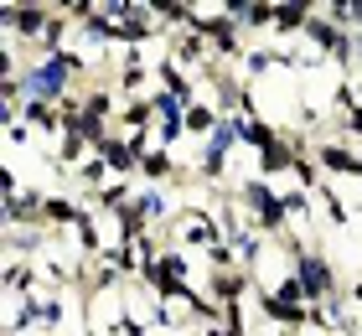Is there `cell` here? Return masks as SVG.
I'll use <instances>...</instances> for the list:
<instances>
[{"label":"cell","mask_w":362,"mask_h":336,"mask_svg":"<svg viewBox=\"0 0 362 336\" xmlns=\"http://www.w3.org/2000/svg\"><path fill=\"white\" fill-rule=\"evenodd\" d=\"M233 197H238V207H243V217L264 233V238L274 243L279 233L290 228V212H285V197L274 192V181H264V176H249L243 187H233Z\"/></svg>","instance_id":"1"},{"label":"cell","mask_w":362,"mask_h":336,"mask_svg":"<svg viewBox=\"0 0 362 336\" xmlns=\"http://www.w3.org/2000/svg\"><path fill=\"white\" fill-rule=\"evenodd\" d=\"M290 269L300 274V284H305V300H310V306H321V300H341L337 264L326 259V254H316V248H310V254H305V259H295Z\"/></svg>","instance_id":"2"},{"label":"cell","mask_w":362,"mask_h":336,"mask_svg":"<svg viewBox=\"0 0 362 336\" xmlns=\"http://www.w3.org/2000/svg\"><path fill=\"white\" fill-rule=\"evenodd\" d=\"M62 315H68V306H62V295H31V300H16L11 311V331H52L62 326Z\"/></svg>","instance_id":"3"},{"label":"cell","mask_w":362,"mask_h":336,"mask_svg":"<svg viewBox=\"0 0 362 336\" xmlns=\"http://www.w3.org/2000/svg\"><path fill=\"white\" fill-rule=\"evenodd\" d=\"M202 290L218 300V306H243V295L254 290V274H249V269H207Z\"/></svg>","instance_id":"4"},{"label":"cell","mask_w":362,"mask_h":336,"mask_svg":"<svg viewBox=\"0 0 362 336\" xmlns=\"http://www.w3.org/2000/svg\"><path fill=\"white\" fill-rule=\"evenodd\" d=\"M140 187H181V161L166 145H156V150L140 156Z\"/></svg>","instance_id":"5"},{"label":"cell","mask_w":362,"mask_h":336,"mask_svg":"<svg viewBox=\"0 0 362 336\" xmlns=\"http://www.w3.org/2000/svg\"><path fill=\"white\" fill-rule=\"evenodd\" d=\"M316 166L332 176H357V150L352 140H341V134H321L316 140Z\"/></svg>","instance_id":"6"},{"label":"cell","mask_w":362,"mask_h":336,"mask_svg":"<svg viewBox=\"0 0 362 336\" xmlns=\"http://www.w3.org/2000/svg\"><path fill=\"white\" fill-rule=\"evenodd\" d=\"M0 284H6V295H21V300H31V295L47 290L37 259H6V274H0Z\"/></svg>","instance_id":"7"},{"label":"cell","mask_w":362,"mask_h":336,"mask_svg":"<svg viewBox=\"0 0 362 336\" xmlns=\"http://www.w3.org/2000/svg\"><path fill=\"white\" fill-rule=\"evenodd\" d=\"M310 21H316L310 0H274V37H305Z\"/></svg>","instance_id":"8"},{"label":"cell","mask_w":362,"mask_h":336,"mask_svg":"<svg viewBox=\"0 0 362 336\" xmlns=\"http://www.w3.org/2000/svg\"><path fill=\"white\" fill-rule=\"evenodd\" d=\"M151 67H156V88L176 93L181 104H197V78L187 73V67H176L171 57H160V62H151Z\"/></svg>","instance_id":"9"},{"label":"cell","mask_w":362,"mask_h":336,"mask_svg":"<svg viewBox=\"0 0 362 336\" xmlns=\"http://www.w3.org/2000/svg\"><path fill=\"white\" fill-rule=\"evenodd\" d=\"M114 129H119V134H156V104H151V93H145V98H124Z\"/></svg>","instance_id":"10"},{"label":"cell","mask_w":362,"mask_h":336,"mask_svg":"<svg viewBox=\"0 0 362 336\" xmlns=\"http://www.w3.org/2000/svg\"><path fill=\"white\" fill-rule=\"evenodd\" d=\"M228 16H238V26L243 31H274V0H228L223 6Z\"/></svg>","instance_id":"11"},{"label":"cell","mask_w":362,"mask_h":336,"mask_svg":"<svg viewBox=\"0 0 362 336\" xmlns=\"http://www.w3.org/2000/svg\"><path fill=\"white\" fill-rule=\"evenodd\" d=\"M295 150H290V140H285V129H279V140L269 145V150H259V176L264 181H274V176H295Z\"/></svg>","instance_id":"12"},{"label":"cell","mask_w":362,"mask_h":336,"mask_svg":"<svg viewBox=\"0 0 362 336\" xmlns=\"http://www.w3.org/2000/svg\"><path fill=\"white\" fill-rule=\"evenodd\" d=\"M151 6H156V21L166 26L171 37H176V31H192V21L202 16L197 6H187V0H151Z\"/></svg>","instance_id":"13"},{"label":"cell","mask_w":362,"mask_h":336,"mask_svg":"<svg viewBox=\"0 0 362 336\" xmlns=\"http://www.w3.org/2000/svg\"><path fill=\"white\" fill-rule=\"evenodd\" d=\"M238 140H243V150H269L274 140H279V124H269V120H238Z\"/></svg>","instance_id":"14"},{"label":"cell","mask_w":362,"mask_h":336,"mask_svg":"<svg viewBox=\"0 0 362 336\" xmlns=\"http://www.w3.org/2000/svg\"><path fill=\"white\" fill-rule=\"evenodd\" d=\"M223 124V114H218V104H202V98H197V104L187 109V134H197V145L202 140H212V129Z\"/></svg>","instance_id":"15"},{"label":"cell","mask_w":362,"mask_h":336,"mask_svg":"<svg viewBox=\"0 0 362 336\" xmlns=\"http://www.w3.org/2000/svg\"><path fill=\"white\" fill-rule=\"evenodd\" d=\"M316 207H321V217H326L332 228H347V223H352V207H347V202H341V197L332 192V181H326V187L316 192Z\"/></svg>","instance_id":"16"},{"label":"cell","mask_w":362,"mask_h":336,"mask_svg":"<svg viewBox=\"0 0 362 336\" xmlns=\"http://www.w3.org/2000/svg\"><path fill=\"white\" fill-rule=\"evenodd\" d=\"M279 197H285V212L290 217H310V207H316V192H305V187H285Z\"/></svg>","instance_id":"17"},{"label":"cell","mask_w":362,"mask_h":336,"mask_svg":"<svg viewBox=\"0 0 362 336\" xmlns=\"http://www.w3.org/2000/svg\"><path fill=\"white\" fill-rule=\"evenodd\" d=\"M295 181H300L305 192H321V187H326V181H321V166H316V156L295 161Z\"/></svg>","instance_id":"18"},{"label":"cell","mask_w":362,"mask_h":336,"mask_svg":"<svg viewBox=\"0 0 362 336\" xmlns=\"http://www.w3.org/2000/svg\"><path fill=\"white\" fill-rule=\"evenodd\" d=\"M337 134H341V140H362V104H357L352 114H341V120H337Z\"/></svg>","instance_id":"19"},{"label":"cell","mask_w":362,"mask_h":336,"mask_svg":"<svg viewBox=\"0 0 362 336\" xmlns=\"http://www.w3.org/2000/svg\"><path fill=\"white\" fill-rule=\"evenodd\" d=\"M151 326H160V331H176V326H181V315L166 306V300H156V311H151Z\"/></svg>","instance_id":"20"},{"label":"cell","mask_w":362,"mask_h":336,"mask_svg":"<svg viewBox=\"0 0 362 336\" xmlns=\"http://www.w3.org/2000/svg\"><path fill=\"white\" fill-rule=\"evenodd\" d=\"M31 134H37V129H31L26 120H16V124H6V145L21 150V145H31Z\"/></svg>","instance_id":"21"},{"label":"cell","mask_w":362,"mask_h":336,"mask_svg":"<svg viewBox=\"0 0 362 336\" xmlns=\"http://www.w3.org/2000/svg\"><path fill=\"white\" fill-rule=\"evenodd\" d=\"M192 336H249V326H207V331H192Z\"/></svg>","instance_id":"22"},{"label":"cell","mask_w":362,"mask_h":336,"mask_svg":"<svg viewBox=\"0 0 362 336\" xmlns=\"http://www.w3.org/2000/svg\"><path fill=\"white\" fill-rule=\"evenodd\" d=\"M347 295H352V311H362V279H352V290H347Z\"/></svg>","instance_id":"23"}]
</instances>
